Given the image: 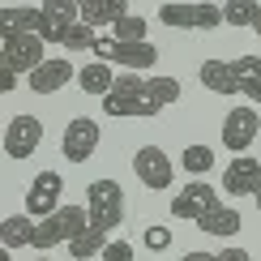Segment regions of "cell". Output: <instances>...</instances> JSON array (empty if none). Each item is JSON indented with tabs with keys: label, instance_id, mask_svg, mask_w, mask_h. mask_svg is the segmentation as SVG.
<instances>
[{
	"label": "cell",
	"instance_id": "1",
	"mask_svg": "<svg viewBox=\"0 0 261 261\" xmlns=\"http://www.w3.org/2000/svg\"><path fill=\"white\" fill-rule=\"evenodd\" d=\"M90 51H94V60H112V64H120V69H133V73H150V69L159 64L154 43H146V39H116V35H99Z\"/></svg>",
	"mask_w": 261,
	"mask_h": 261
},
{
	"label": "cell",
	"instance_id": "2",
	"mask_svg": "<svg viewBox=\"0 0 261 261\" xmlns=\"http://www.w3.org/2000/svg\"><path fill=\"white\" fill-rule=\"evenodd\" d=\"M86 227H90V205H60L56 214H47V219H39L35 227V244L30 248H60L69 244L73 236H82Z\"/></svg>",
	"mask_w": 261,
	"mask_h": 261
},
{
	"label": "cell",
	"instance_id": "3",
	"mask_svg": "<svg viewBox=\"0 0 261 261\" xmlns=\"http://www.w3.org/2000/svg\"><path fill=\"white\" fill-rule=\"evenodd\" d=\"M43 35L39 30H0V60L17 73H30L43 64Z\"/></svg>",
	"mask_w": 261,
	"mask_h": 261
},
{
	"label": "cell",
	"instance_id": "4",
	"mask_svg": "<svg viewBox=\"0 0 261 261\" xmlns=\"http://www.w3.org/2000/svg\"><path fill=\"white\" fill-rule=\"evenodd\" d=\"M86 205H90V223L103 227L107 236L120 227L124 219V193L116 180H90V189H86Z\"/></svg>",
	"mask_w": 261,
	"mask_h": 261
},
{
	"label": "cell",
	"instance_id": "5",
	"mask_svg": "<svg viewBox=\"0 0 261 261\" xmlns=\"http://www.w3.org/2000/svg\"><path fill=\"white\" fill-rule=\"evenodd\" d=\"M99 141H103L99 120H90V116H73V120L64 124V133H60V154L69 163H86L94 150H99Z\"/></svg>",
	"mask_w": 261,
	"mask_h": 261
},
{
	"label": "cell",
	"instance_id": "6",
	"mask_svg": "<svg viewBox=\"0 0 261 261\" xmlns=\"http://www.w3.org/2000/svg\"><path fill=\"white\" fill-rule=\"evenodd\" d=\"M159 21L171 30H214L223 26V5H163Z\"/></svg>",
	"mask_w": 261,
	"mask_h": 261
},
{
	"label": "cell",
	"instance_id": "7",
	"mask_svg": "<svg viewBox=\"0 0 261 261\" xmlns=\"http://www.w3.org/2000/svg\"><path fill=\"white\" fill-rule=\"evenodd\" d=\"M261 133V116H257V103H248V107H236V112H227V120H223V146L231 150V154H244L248 146L257 141Z\"/></svg>",
	"mask_w": 261,
	"mask_h": 261
},
{
	"label": "cell",
	"instance_id": "8",
	"mask_svg": "<svg viewBox=\"0 0 261 261\" xmlns=\"http://www.w3.org/2000/svg\"><path fill=\"white\" fill-rule=\"evenodd\" d=\"M133 176L146 184V189H171V154L163 146H137V154H133Z\"/></svg>",
	"mask_w": 261,
	"mask_h": 261
},
{
	"label": "cell",
	"instance_id": "9",
	"mask_svg": "<svg viewBox=\"0 0 261 261\" xmlns=\"http://www.w3.org/2000/svg\"><path fill=\"white\" fill-rule=\"evenodd\" d=\"M43 141V120L39 116H13L5 124V154L9 159H30Z\"/></svg>",
	"mask_w": 261,
	"mask_h": 261
},
{
	"label": "cell",
	"instance_id": "10",
	"mask_svg": "<svg viewBox=\"0 0 261 261\" xmlns=\"http://www.w3.org/2000/svg\"><path fill=\"white\" fill-rule=\"evenodd\" d=\"M60 193H64L60 171H39L35 184L26 189V214H35V219L56 214V210H60Z\"/></svg>",
	"mask_w": 261,
	"mask_h": 261
},
{
	"label": "cell",
	"instance_id": "11",
	"mask_svg": "<svg viewBox=\"0 0 261 261\" xmlns=\"http://www.w3.org/2000/svg\"><path fill=\"white\" fill-rule=\"evenodd\" d=\"M257 189H261V163L244 150V154H236L231 163H227L223 193H231V197H257Z\"/></svg>",
	"mask_w": 261,
	"mask_h": 261
},
{
	"label": "cell",
	"instance_id": "12",
	"mask_svg": "<svg viewBox=\"0 0 261 261\" xmlns=\"http://www.w3.org/2000/svg\"><path fill=\"white\" fill-rule=\"evenodd\" d=\"M141 86L146 77H137L133 69L124 77H116V86L103 94V112L107 116H141Z\"/></svg>",
	"mask_w": 261,
	"mask_h": 261
},
{
	"label": "cell",
	"instance_id": "13",
	"mask_svg": "<svg viewBox=\"0 0 261 261\" xmlns=\"http://www.w3.org/2000/svg\"><path fill=\"white\" fill-rule=\"evenodd\" d=\"M210 205H219V197H214V189L205 180H189L184 189L176 193V201H171V214L176 219H189V223H197V214H205Z\"/></svg>",
	"mask_w": 261,
	"mask_h": 261
},
{
	"label": "cell",
	"instance_id": "14",
	"mask_svg": "<svg viewBox=\"0 0 261 261\" xmlns=\"http://www.w3.org/2000/svg\"><path fill=\"white\" fill-rule=\"evenodd\" d=\"M197 82L205 86V90L223 94V99L240 94V69H236V60H201V69H197Z\"/></svg>",
	"mask_w": 261,
	"mask_h": 261
},
{
	"label": "cell",
	"instance_id": "15",
	"mask_svg": "<svg viewBox=\"0 0 261 261\" xmlns=\"http://www.w3.org/2000/svg\"><path fill=\"white\" fill-rule=\"evenodd\" d=\"M26 82H30V90H35V94H56L69 82H77V69H73L69 60H43L39 69H30Z\"/></svg>",
	"mask_w": 261,
	"mask_h": 261
},
{
	"label": "cell",
	"instance_id": "16",
	"mask_svg": "<svg viewBox=\"0 0 261 261\" xmlns=\"http://www.w3.org/2000/svg\"><path fill=\"white\" fill-rule=\"evenodd\" d=\"M176 99H180L176 77H146V86H141V116H159L163 107H171Z\"/></svg>",
	"mask_w": 261,
	"mask_h": 261
},
{
	"label": "cell",
	"instance_id": "17",
	"mask_svg": "<svg viewBox=\"0 0 261 261\" xmlns=\"http://www.w3.org/2000/svg\"><path fill=\"white\" fill-rule=\"evenodd\" d=\"M197 231L214 236V240H231V236H240V210H231V205H210L205 214H197Z\"/></svg>",
	"mask_w": 261,
	"mask_h": 261
},
{
	"label": "cell",
	"instance_id": "18",
	"mask_svg": "<svg viewBox=\"0 0 261 261\" xmlns=\"http://www.w3.org/2000/svg\"><path fill=\"white\" fill-rule=\"evenodd\" d=\"M77 86L86 94H94V99H103V94L116 86V64L112 60H90L86 69H77Z\"/></svg>",
	"mask_w": 261,
	"mask_h": 261
},
{
	"label": "cell",
	"instance_id": "19",
	"mask_svg": "<svg viewBox=\"0 0 261 261\" xmlns=\"http://www.w3.org/2000/svg\"><path fill=\"white\" fill-rule=\"evenodd\" d=\"M35 214H9L5 223H0V244L5 248H30L35 244Z\"/></svg>",
	"mask_w": 261,
	"mask_h": 261
},
{
	"label": "cell",
	"instance_id": "20",
	"mask_svg": "<svg viewBox=\"0 0 261 261\" xmlns=\"http://www.w3.org/2000/svg\"><path fill=\"white\" fill-rule=\"evenodd\" d=\"M82 5V21L90 26H116L128 13V0H77Z\"/></svg>",
	"mask_w": 261,
	"mask_h": 261
},
{
	"label": "cell",
	"instance_id": "21",
	"mask_svg": "<svg viewBox=\"0 0 261 261\" xmlns=\"http://www.w3.org/2000/svg\"><path fill=\"white\" fill-rule=\"evenodd\" d=\"M103 248H107V231L90 223L82 236H73V240H69V257L73 261H90V257H99Z\"/></svg>",
	"mask_w": 261,
	"mask_h": 261
},
{
	"label": "cell",
	"instance_id": "22",
	"mask_svg": "<svg viewBox=\"0 0 261 261\" xmlns=\"http://www.w3.org/2000/svg\"><path fill=\"white\" fill-rule=\"evenodd\" d=\"M236 69H240V94L261 107V56H240Z\"/></svg>",
	"mask_w": 261,
	"mask_h": 261
},
{
	"label": "cell",
	"instance_id": "23",
	"mask_svg": "<svg viewBox=\"0 0 261 261\" xmlns=\"http://www.w3.org/2000/svg\"><path fill=\"white\" fill-rule=\"evenodd\" d=\"M39 17H43V9H35V5H13V9L0 13V30H39Z\"/></svg>",
	"mask_w": 261,
	"mask_h": 261
},
{
	"label": "cell",
	"instance_id": "24",
	"mask_svg": "<svg viewBox=\"0 0 261 261\" xmlns=\"http://www.w3.org/2000/svg\"><path fill=\"white\" fill-rule=\"evenodd\" d=\"M180 167L189 171V176H205V171L214 167V150H210V146H184Z\"/></svg>",
	"mask_w": 261,
	"mask_h": 261
},
{
	"label": "cell",
	"instance_id": "25",
	"mask_svg": "<svg viewBox=\"0 0 261 261\" xmlns=\"http://www.w3.org/2000/svg\"><path fill=\"white\" fill-rule=\"evenodd\" d=\"M253 17H257V0H227L223 5V26H253Z\"/></svg>",
	"mask_w": 261,
	"mask_h": 261
},
{
	"label": "cell",
	"instance_id": "26",
	"mask_svg": "<svg viewBox=\"0 0 261 261\" xmlns=\"http://www.w3.org/2000/svg\"><path fill=\"white\" fill-rule=\"evenodd\" d=\"M94 39H99V26H90V21H73L69 35H64V47L82 51V47H94Z\"/></svg>",
	"mask_w": 261,
	"mask_h": 261
},
{
	"label": "cell",
	"instance_id": "27",
	"mask_svg": "<svg viewBox=\"0 0 261 261\" xmlns=\"http://www.w3.org/2000/svg\"><path fill=\"white\" fill-rule=\"evenodd\" d=\"M69 26H73V21H64V17H56V13H47V9H43V17H39V35H43V43H60V47H64V35H69Z\"/></svg>",
	"mask_w": 261,
	"mask_h": 261
},
{
	"label": "cell",
	"instance_id": "28",
	"mask_svg": "<svg viewBox=\"0 0 261 261\" xmlns=\"http://www.w3.org/2000/svg\"><path fill=\"white\" fill-rule=\"evenodd\" d=\"M112 35L116 39H146V17H141V13H124L112 26Z\"/></svg>",
	"mask_w": 261,
	"mask_h": 261
},
{
	"label": "cell",
	"instance_id": "29",
	"mask_svg": "<svg viewBox=\"0 0 261 261\" xmlns=\"http://www.w3.org/2000/svg\"><path fill=\"white\" fill-rule=\"evenodd\" d=\"M141 244L150 248V253H167L171 248V227H146V231H141Z\"/></svg>",
	"mask_w": 261,
	"mask_h": 261
},
{
	"label": "cell",
	"instance_id": "30",
	"mask_svg": "<svg viewBox=\"0 0 261 261\" xmlns=\"http://www.w3.org/2000/svg\"><path fill=\"white\" fill-rule=\"evenodd\" d=\"M43 9L56 13V17H64V21H82V5L77 0H43Z\"/></svg>",
	"mask_w": 261,
	"mask_h": 261
},
{
	"label": "cell",
	"instance_id": "31",
	"mask_svg": "<svg viewBox=\"0 0 261 261\" xmlns=\"http://www.w3.org/2000/svg\"><path fill=\"white\" fill-rule=\"evenodd\" d=\"M133 257H137V248L124 240H107V248H103V261H133Z\"/></svg>",
	"mask_w": 261,
	"mask_h": 261
},
{
	"label": "cell",
	"instance_id": "32",
	"mask_svg": "<svg viewBox=\"0 0 261 261\" xmlns=\"http://www.w3.org/2000/svg\"><path fill=\"white\" fill-rule=\"evenodd\" d=\"M0 90H5V94H9V90H17V69H9L5 60H0Z\"/></svg>",
	"mask_w": 261,
	"mask_h": 261
},
{
	"label": "cell",
	"instance_id": "33",
	"mask_svg": "<svg viewBox=\"0 0 261 261\" xmlns=\"http://www.w3.org/2000/svg\"><path fill=\"white\" fill-rule=\"evenodd\" d=\"M219 261H253V257H248L244 248H223V253H219Z\"/></svg>",
	"mask_w": 261,
	"mask_h": 261
},
{
	"label": "cell",
	"instance_id": "34",
	"mask_svg": "<svg viewBox=\"0 0 261 261\" xmlns=\"http://www.w3.org/2000/svg\"><path fill=\"white\" fill-rule=\"evenodd\" d=\"M180 261H219V253H184Z\"/></svg>",
	"mask_w": 261,
	"mask_h": 261
},
{
	"label": "cell",
	"instance_id": "35",
	"mask_svg": "<svg viewBox=\"0 0 261 261\" xmlns=\"http://www.w3.org/2000/svg\"><path fill=\"white\" fill-rule=\"evenodd\" d=\"M253 30H257V39H261V5H257V17H253Z\"/></svg>",
	"mask_w": 261,
	"mask_h": 261
},
{
	"label": "cell",
	"instance_id": "36",
	"mask_svg": "<svg viewBox=\"0 0 261 261\" xmlns=\"http://www.w3.org/2000/svg\"><path fill=\"white\" fill-rule=\"evenodd\" d=\"M253 201H257V210H261V189H257V197H253Z\"/></svg>",
	"mask_w": 261,
	"mask_h": 261
},
{
	"label": "cell",
	"instance_id": "37",
	"mask_svg": "<svg viewBox=\"0 0 261 261\" xmlns=\"http://www.w3.org/2000/svg\"><path fill=\"white\" fill-rule=\"evenodd\" d=\"M35 261H51V257H35Z\"/></svg>",
	"mask_w": 261,
	"mask_h": 261
}]
</instances>
